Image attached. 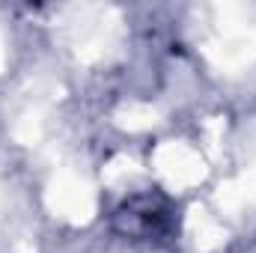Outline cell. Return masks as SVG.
<instances>
[{
	"instance_id": "1",
	"label": "cell",
	"mask_w": 256,
	"mask_h": 253,
	"mask_svg": "<svg viewBox=\"0 0 256 253\" xmlns=\"http://www.w3.org/2000/svg\"><path fill=\"white\" fill-rule=\"evenodd\" d=\"M126 220V236H140V238H152L167 232L170 226V212L164 200H155V194H143V196H131L122 202V208L116 212V224Z\"/></svg>"
}]
</instances>
